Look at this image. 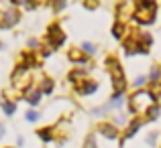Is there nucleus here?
<instances>
[{
	"instance_id": "obj_1",
	"label": "nucleus",
	"mask_w": 161,
	"mask_h": 148,
	"mask_svg": "<svg viewBox=\"0 0 161 148\" xmlns=\"http://www.w3.org/2000/svg\"><path fill=\"white\" fill-rule=\"evenodd\" d=\"M155 10H157V6H155L151 0H139L137 2V12H135V20H139L141 24L153 23Z\"/></svg>"
},
{
	"instance_id": "obj_2",
	"label": "nucleus",
	"mask_w": 161,
	"mask_h": 148,
	"mask_svg": "<svg viewBox=\"0 0 161 148\" xmlns=\"http://www.w3.org/2000/svg\"><path fill=\"white\" fill-rule=\"evenodd\" d=\"M147 105H153V95H151L149 91H139V94H135L133 100H130V110H133V112H139V110L147 108Z\"/></svg>"
},
{
	"instance_id": "obj_3",
	"label": "nucleus",
	"mask_w": 161,
	"mask_h": 148,
	"mask_svg": "<svg viewBox=\"0 0 161 148\" xmlns=\"http://www.w3.org/2000/svg\"><path fill=\"white\" fill-rule=\"evenodd\" d=\"M47 37H49V45H51V47H59V45L63 43V39H65V35H63V31L59 28V24H51V27H49Z\"/></svg>"
},
{
	"instance_id": "obj_4",
	"label": "nucleus",
	"mask_w": 161,
	"mask_h": 148,
	"mask_svg": "<svg viewBox=\"0 0 161 148\" xmlns=\"http://www.w3.org/2000/svg\"><path fill=\"white\" fill-rule=\"evenodd\" d=\"M19 23V10H14V8H10V10L4 12V16H0V27L2 28H10L12 24Z\"/></svg>"
},
{
	"instance_id": "obj_5",
	"label": "nucleus",
	"mask_w": 161,
	"mask_h": 148,
	"mask_svg": "<svg viewBox=\"0 0 161 148\" xmlns=\"http://www.w3.org/2000/svg\"><path fill=\"white\" fill-rule=\"evenodd\" d=\"M25 100H27L31 105L39 104V100H41V89H37V87H29V89L25 91Z\"/></svg>"
},
{
	"instance_id": "obj_6",
	"label": "nucleus",
	"mask_w": 161,
	"mask_h": 148,
	"mask_svg": "<svg viewBox=\"0 0 161 148\" xmlns=\"http://www.w3.org/2000/svg\"><path fill=\"white\" fill-rule=\"evenodd\" d=\"M100 134H104V136L108 138V140H114L116 138V128H114L112 124H100Z\"/></svg>"
},
{
	"instance_id": "obj_7",
	"label": "nucleus",
	"mask_w": 161,
	"mask_h": 148,
	"mask_svg": "<svg viewBox=\"0 0 161 148\" xmlns=\"http://www.w3.org/2000/svg\"><path fill=\"white\" fill-rule=\"evenodd\" d=\"M78 91H80L82 95L94 94V91H96V83H94V81H86V83H82V85L78 87Z\"/></svg>"
},
{
	"instance_id": "obj_8",
	"label": "nucleus",
	"mask_w": 161,
	"mask_h": 148,
	"mask_svg": "<svg viewBox=\"0 0 161 148\" xmlns=\"http://www.w3.org/2000/svg\"><path fill=\"white\" fill-rule=\"evenodd\" d=\"M35 63H37V59H35V55H33V53H25L23 55V67H25V69L33 67Z\"/></svg>"
},
{
	"instance_id": "obj_9",
	"label": "nucleus",
	"mask_w": 161,
	"mask_h": 148,
	"mask_svg": "<svg viewBox=\"0 0 161 148\" xmlns=\"http://www.w3.org/2000/svg\"><path fill=\"white\" fill-rule=\"evenodd\" d=\"M69 59H71V61H75V63H86V57H84L78 49H71L69 51Z\"/></svg>"
},
{
	"instance_id": "obj_10",
	"label": "nucleus",
	"mask_w": 161,
	"mask_h": 148,
	"mask_svg": "<svg viewBox=\"0 0 161 148\" xmlns=\"http://www.w3.org/2000/svg\"><path fill=\"white\" fill-rule=\"evenodd\" d=\"M37 134H39V136H41V140H45V142H49V140L53 138V130H51V128H41Z\"/></svg>"
},
{
	"instance_id": "obj_11",
	"label": "nucleus",
	"mask_w": 161,
	"mask_h": 148,
	"mask_svg": "<svg viewBox=\"0 0 161 148\" xmlns=\"http://www.w3.org/2000/svg\"><path fill=\"white\" fill-rule=\"evenodd\" d=\"M14 110H16V105L12 104V101H8V100L2 101V112L4 114H8V116H10V114H14Z\"/></svg>"
},
{
	"instance_id": "obj_12",
	"label": "nucleus",
	"mask_w": 161,
	"mask_h": 148,
	"mask_svg": "<svg viewBox=\"0 0 161 148\" xmlns=\"http://www.w3.org/2000/svg\"><path fill=\"white\" fill-rule=\"evenodd\" d=\"M53 91V81L51 79H43V83H41V94H51Z\"/></svg>"
},
{
	"instance_id": "obj_13",
	"label": "nucleus",
	"mask_w": 161,
	"mask_h": 148,
	"mask_svg": "<svg viewBox=\"0 0 161 148\" xmlns=\"http://www.w3.org/2000/svg\"><path fill=\"white\" fill-rule=\"evenodd\" d=\"M157 116H159V105L157 104L149 105V110H147V118H149V120H155Z\"/></svg>"
},
{
	"instance_id": "obj_14",
	"label": "nucleus",
	"mask_w": 161,
	"mask_h": 148,
	"mask_svg": "<svg viewBox=\"0 0 161 148\" xmlns=\"http://www.w3.org/2000/svg\"><path fill=\"white\" fill-rule=\"evenodd\" d=\"M139 126H141V120H135L133 124L129 126V130H126V138H130V136H133V134L139 130Z\"/></svg>"
},
{
	"instance_id": "obj_15",
	"label": "nucleus",
	"mask_w": 161,
	"mask_h": 148,
	"mask_svg": "<svg viewBox=\"0 0 161 148\" xmlns=\"http://www.w3.org/2000/svg\"><path fill=\"white\" fill-rule=\"evenodd\" d=\"M122 33H125V24H122V23L114 24V28H112V35L116 37V39H120V37H122Z\"/></svg>"
},
{
	"instance_id": "obj_16",
	"label": "nucleus",
	"mask_w": 161,
	"mask_h": 148,
	"mask_svg": "<svg viewBox=\"0 0 161 148\" xmlns=\"http://www.w3.org/2000/svg\"><path fill=\"white\" fill-rule=\"evenodd\" d=\"M84 75H86V71H71L69 73V81H75V79L84 77Z\"/></svg>"
},
{
	"instance_id": "obj_17",
	"label": "nucleus",
	"mask_w": 161,
	"mask_h": 148,
	"mask_svg": "<svg viewBox=\"0 0 161 148\" xmlns=\"http://www.w3.org/2000/svg\"><path fill=\"white\" fill-rule=\"evenodd\" d=\"M84 148H96V140H94V136H88V138H86V142H84Z\"/></svg>"
},
{
	"instance_id": "obj_18",
	"label": "nucleus",
	"mask_w": 161,
	"mask_h": 148,
	"mask_svg": "<svg viewBox=\"0 0 161 148\" xmlns=\"http://www.w3.org/2000/svg\"><path fill=\"white\" fill-rule=\"evenodd\" d=\"M27 120L29 122H37V120H39V114L33 112V110H29V112H27Z\"/></svg>"
},
{
	"instance_id": "obj_19",
	"label": "nucleus",
	"mask_w": 161,
	"mask_h": 148,
	"mask_svg": "<svg viewBox=\"0 0 161 148\" xmlns=\"http://www.w3.org/2000/svg\"><path fill=\"white\" fill-rule=\"evenodd\" d=\"M84 6L92 10V8H96V6H98V0H84Z\"/></svg>"
},
{
	"instance_id": "obj_20",
	"label": "nucleus",
	"mask_w": 161,
	"mask_h": 148,
	"mask_svg": "<svg viewBox=\"0 0 161 148\" xmlns=\"http://www.w3.org/2000/svg\"><path fill=\"white\" fill-rule=\"evenodd\" d=\"M82 49H84V51H88V53H94V45H90V43H84V45H82Z\"/></svg>"
},
{
	"instance_id": "obj_21",
	"label": "nucleus",
	"mask_w": 161,
	"mask_h": 148,
	"mask_svg": "<svg viewBox=\"0 0 161 148\" xmlns=\"http://www.w3.org/2000/svg\"><path fill=\"white\" fill-rule=\"evenodd\" d=\"M45 2H47V0H31V2H29V8L37 6V4H45Z\"/></svg>"
},
{
	"instance_id": "obj_22",
	"label": "nucleus",
	"mask_w": 161,
	"mask_h": 148,
	"mask_svg": "<svg viewBox=\"0 0 161 148\" xmlns=\"http://www.w3.org/2000/svg\"><path fill=\"white\" fill-rule=\"evenodd\" d=\"M63 6H65V0H57V2H55V10H61Z\"/></svg>"
},
{
	"instance_id": "obj_23",
	"label": "nucleus",
	"mask_w": 161,
	"mask_h": 148,
	"mask_svg": "<svg viewBox=\"0 0 161 148\" xmlns=\"http://www.w3.org/2000/svg\"><path fill=\"white\" fill-rule=\"evenodd\" d=\"M157 77H159V71L153 69V73H151V79H157Z\"/></svg>"
}]
</instances>
